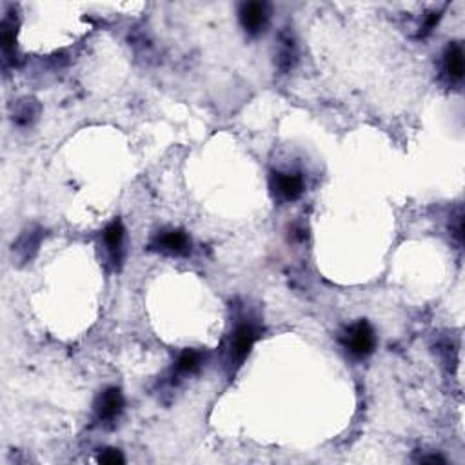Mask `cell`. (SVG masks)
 I'll use <instances>...</instances> for the list:
<instances>
[{
	"label": "cell",
	"mask_w": 465,
	"mask_h": 465,
	"mask_svg": "<svg viewBox=\"0 0 465 465\" xmlns=\"http://www.w3.org/2000/svg\"><path fill=\"white\" fill-rule=\"evenodd\" d=\"M342 343L351 355L358 356V358H364V356H369L374 351L376 336H374L373 327L365 320H360L353 324L351 327L346 331V334H343L342 338Z\"/></svg>",
	"instance_id": "obj_1"
},
{
	"label": "cell",
	"mask_w": 465,
	"mask_h": 465,
	"mask_svg": "<svg viewBox=\"0 0 465 465\" xmlns=\"http://www.w3.org/2000/svg\"><path fill=\"white\" fill-rule=\"evenodd\" d=\"M258 338V331L251 322H242L237 325L235 333L231 334V342H229V365H242V362L246 360L247 355L253 349V343Z\"/></svg>",
	"instance_id": "obj_2"
},
{
	"label": "cell",
	"mask_w": 465,
	"mask_h": 465,
	"mask_svg": "<svg viewBox=\"0 0 465 465\" xmlns=\"http://www.w3.org/2000/svg\"><path fill=\"white\" fill-rule=\"evenodd\" d=\"M151 249L166 253V255L184 256L191 251V240L184 231L173 229V231H164L162 235H158L151 244Z\"/></svg>",
	"instance_id": "obj_3"
},
{
	"label": "cell",
	"mask_w": 465,
	"mask_h": 465,
	"mask_svg": "<svg viewBox=\"0 0 465 465\" xmlns=\"http://www.w3.org/2000/svg\"><path fill=\"white\" fill-rule=\"evenodd\" d=\"M271 188L278 197L291 202L302 197L303 178L296 173H273Z\"/></svg>",
	"instance_id": "obj_4"
},
{
	"label": "cell",
	"mask_w": 465,
	"mask_h": 465,
	"mask_svg": "<svg viewBox=\"0 0 465 465\" xmlns=\"http://www.w3.org/2000/svg\"><path fill=\"white\" fill-rule=\"evenodd\" d=\"M124 409V396L122 391L117 387H110L105 389L100 396H98L97 404H95V411L100 421H111L114 418H119Z\"/></svg>",
	"instance_id": "obj_5"
},
{
	"label": "cell",
	"mask_w": 465,
	"mask_h": 465,
	"mask_svg": "<svg viewBox=\"0 0 465 465\" xmlns=\"http://www.w3.org/2000/svg\"><path fill=\"white\" fill-rule=\"evenodd\" d=\"M240 22L251 35L262 33L268 24V8L260 2H247L240 8Z\"/></svg>",
	"instance_id": "obj_6"
},
{
	"label": "cell",
	"mask_w": 465,
	"mask_h": 465,
	"mask_svg": "<svg viewBox=\"0 0 465 465\" xmlns=\"http://www.w3.org/2000/svg\"><path fill=\"white\" fill-rule=\"evenodd\" d=\"M124 237H126V231H124V225L120 220H114V222H111V224L105 228V247H107V251L111 253V258H113L114 262H120V256H122Z\"/></svg>",
	"instance_id": "obj_7"
},
{
	"label": "cell",
	"mask_w": 465,
	"mask_h": 465,
	"mask_svg": "<svg viewBox=\"0 0 465 465\" xmlns=\"http://www.w3.org/2000/svg\"><path fill=\"white\" fill-rule=\"evenodd\" d=\"M443 64H445V73L449 75L451 80H461L465 71L464 64V49L460 44H451L445 51V57H443Z\"/></svg>",
	"instance_id": "obj_8"
},
{
	"label": "cell",
	"mask_w": 465,
	"mask_h": 465,
	"mask_svg": "<svg viewBox=\"0 0 465 465\" xmlns=\"http://www.w3.org/2000/svg\"><path fill=\"white\" fill-rule=\"evenodd\" d=\"M296 60V48H294V40L291 35H282L280 37V49H278L277 62L278 67L282 71H289L294 66Z\"/></svg>",
	"instance_id": "obj_9"
},
{
	"label": "cell",
	"mask_w": 465,
	"mask_h": 465,
	"mask_svg": "<svg viewBox=\"0 0 465 465\" xmlns=\"http://www.w3.org/2000/svg\"><path fill=\"white\" fill-rule=\"evenodd\" d=\"M200 365H202V355L195 351V349H185V351L178 356V360H176L175 371L178 374H191L195 373Z\"/></svg>",
	"instance_id": "obj_10"
},
{
	"label": "cell",
	"mask_w": 465,
	"mask_h": 465,
	"mask_svg": "<svg viewBox=\"0 0 465 465\" xmlns=\"http://www.w3.org/2000/svg\"><path fill=\"white\" fill-rule=\"evenodd\" d=\"M2 51H4V66H8L15 58V22L11 18H6L2 22Z\"/></svg>",
	"instance_id": "obj_11"
},
{
	"label": "cell",
	"mask_w": 465,
	"mask_h": 465,
	"mask_svg": "<svg viewBox=\"0 0 465 465\" xmlns=\"http://www.w3.org/2000/svg\"><path fill=\"white\" fill-rule=\"evenodd\" d=\"M37 113H39V105L35 100H24L18 104L17 111H15V122L18 126H30L35 120Z\"/></svg>",
	"instance_id": "obj_12"
},
{
	"label": "cell",
	"mask_w": 465,
	"mask_h": 465,
	"mask_svg": "<svg viewBox=\"0 0 465 465\" xmlns=\"http://www.w3.org/2000/svg\"><path fill=\"white\" fill-rule=\"evenodd\" d=\"M97 461L98 464L117 465V464H124L126 458L122 457V452H120L119 449H104V451H100V454H98Z\"/></svg>",
	"instance_id": "obj_13"
},
{
	"label": "cell",
	"mask_w": 465,
	"mask_h": 465,
	"mask_svg": "<svg viewBox=\"0 0 465 465\" xmlns=\"http://www.w3.org/2000/svg\"><path fill=\"white\" fill-rule=\"evenodd\" d=\"M40 242V235H35V232H30V237L22 238V247H18V249L22 251L24 256H30V249H35L39 246Z\"/></svg>",
	"instance_id": "obj_14"
},
{
	"label": "cell",
	"mask_w": 465,
	"mask_h": 465,
	"mask_svg": "<svg viewBox=\"0 0 465 465\" xmlns=\"http://www.w3.org/2000/svg\"><path fill=\"white\" fill-rule=\"evenodd\" d=\"M440 20V15L438 13H431L429 17L426 18V22H424V26H421V35H427V33H431V31L435 30V26L438 24Z\"/></svg>",
	"instance_id": "obj_15"
}]
</instances>
